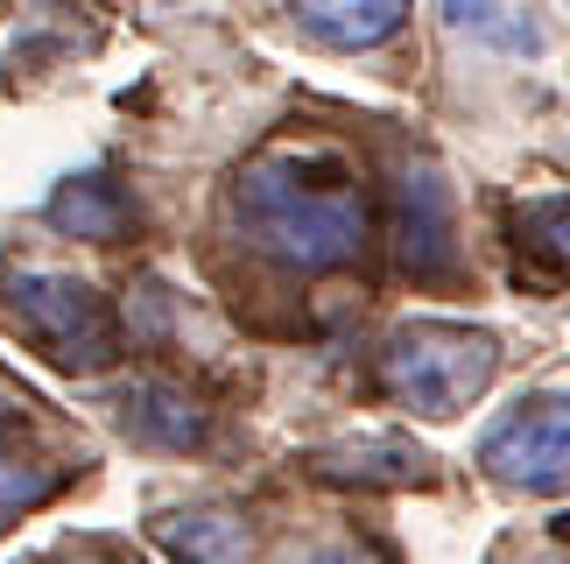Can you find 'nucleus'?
<instances>
[{"label": "nucleus", "instance_id": "obj_14", "mask_svg": "<svg viewBox=\"0 0 570 564\" xmlns=\"http://www.w3.org/2000/svg\"><path fill=\"white\" fill-rule=\"evenodd\" d=\"M557 536H570V515H557Z\"/></svg>", "mask_w": 570, "mask_h": 564}, {"label": "nucleus", "instance_id": "obj_9", "mask_svg": "<svg viewBox=\"0 0 570 564\" xmlns=\"http://www.w3.org/2000/svg\"><path fill=\"white\" fill-rule=\"evenodd\" d=\"M148 536L177 564H254V529L233 508H169L148 523Z\"/></svg>", "mask_w": 570, "mask_h": 564}, {"label": "nucleus", "instance_id": "obj_12", "mask_svg": "<svg viewBox=\"0 0 570 564\" xmlns=\"http://www.w3.org/2000/svg\"><path fill=\"white\" fill-rule=\"evenodd\" d=\"M444 29L487 36L493 50H514V57H529L535 42H542V21L529 8H465V0H451V8H444Z\"/></svg>", "mask_w": 570, "mask_h": 564}, {"label": "nucleus", "instance_id": "obj_7", "mask_svg": "<svg viewBox=\"0 0 570 564\" xmlns=\"http://www.w3.org/2000/svg\"><path fill=\"white\" fill-rule=\"evenodd\" d=\"M114 417H120L127 438L148 445V451H197V445L212 438L205 402L184 396V388H163V381H135V388H120Z\"/></svg>", "mask_w": 570, "mask_h": 564}, {"label": "nucleus", "instance_id": "obj_10", "mask_svg": "<svg viewBox=\"0 0 570 564\" xmlns=\"http://www.w3.org/2000/svg\"><path fill=\"white\" fill-rule=\"evenodd\" d=\"M324 480H360V487H409L430 480V459L409 438H353V445H324L311 459Z\"/></svg>", "mask_w": 570, "mask_h": 564}, {"label": "nucleus", "instance_id": "obj_1", "mask_svg": "<svg viewBox=\"0 0 570 564\" xmlns=\"http://www.w3.org/2000/svg\"><path fill=\"white\" fill-rule=\"evenodd\" d=\"M233 220L282 269L324 275L360 262L366 233H374V198L338 142H282L261 148L233 177Z\"/></svg>", "mask_w": 570, "mask_h": 564}, {"label": "nucleus", "instance_id": "obj_4", "mask_svg": "<svg viewBox=\"0 0 570 564\" xmlns=\"http://www.w3.org/2000/svg\"><path fill=\"white\" fill-rule=\"evenodd\" d=\"M479 466L508 494L570 487V396H529L479 430Z\"/></svg>", "mask_w": 570, "mask_h": 564}, {"label": "nucleus", "instance_id": "obj_5", "mask_svg": "<svg viewBox=\"0 0 570 564\" xmlns=\"http://www.w3.org/2000/svg\"><path fill=\"white\" fill-rule=\"evenodd\" d=\"M71 473H78V451L63 445V430L29 396L0 388V529H14L42 502H57L71 487Z\"/></svg>", "mask_w": 570, "mask_h": 564}, {"label": "nucleus", "instance_id": "obj_3", "mask_svg": "<svg viewBox=\"0 0 570 564\" xmlns=\"http://www.w3.org/2000/svg\"><path fill=\"white\" fill-rule=\"evenodd\" d=\"M8 311L36 332V346L71 375H99L120 353V324L114 303H106L85 275H57V269H14L8 275Z\"/></svg>", "mask_w": 570, "mask_h": 564}, {"label": "nucleus", "instance_id": "obj_11", "mask_svg": "<svg viewBox=\"0 0 570 564\" xmlns=\"http://www.w3.org/2000/svg\"><path fill=\"white\" fill-rule=\"evenodd\" d=\"M296 29L317 42H338V50H374V42L409 29L402 0H338V8H296Z\"/></svg>", "mask_w": 570, "mask_h": 564}, {"label": "nucleus", "instance_id": "obj_8", "mask_svg": "<svg viewBox=\"0 0 570 564\" xmlns=\"http://www.w3.org/2000/svg\"><path fill=\"white\" fill-rule=\"evenodd\" d=\"M42 220L57 233H71V241H120V233L135 226V198H127V184L114 169H71V177L50 191Z\"/></svg>", "mask_w": 570, "mask_h": 564}, {"label": "nucleus", "instance_id": "obj_6", "mask_svg": "<svg viewBox=\"0 0 570 564\" xmlns=\"http://www.w3.org/2000/svg\"><path fill=\"white\" fill-rule=\"evenodd\" d=\"M394 269L415 275V282H444L458 269L451 184L430 156L402 163V177H394Z\"/></svg>", "mask_w": 570, "mask_h": 564}, {"label": "nucleus", "instance_id": "obj_2", "mask_svg": "<svg viewBox=\"0 0 570 564\" xmlns=\"http://www.w3.org/2000/svg\"><path fill=\"white\" fill-rule=\"evenodd\" d=\"M500 375V339L487 324H436L415 318L381 346V388L409 417L423 424H451L493 388Z\"/></svg>", "mask_w": 570, "mask_h": 564}, {"label": "nucleus", "instance_id": "obj_13", "mask_svg": "<svg viewBox=\"0 0 570 564\" xmlns=\"http://www.w3.org/2000/svg\"><path fill=\"white\" fill-rule=\"evenodd\" d=\"M521 247H529L542 269L570 275V191H563V198H542V205L521 212Z\"/></svg>", "mask_w": 570, "mask_h": 564}]
</instances>
